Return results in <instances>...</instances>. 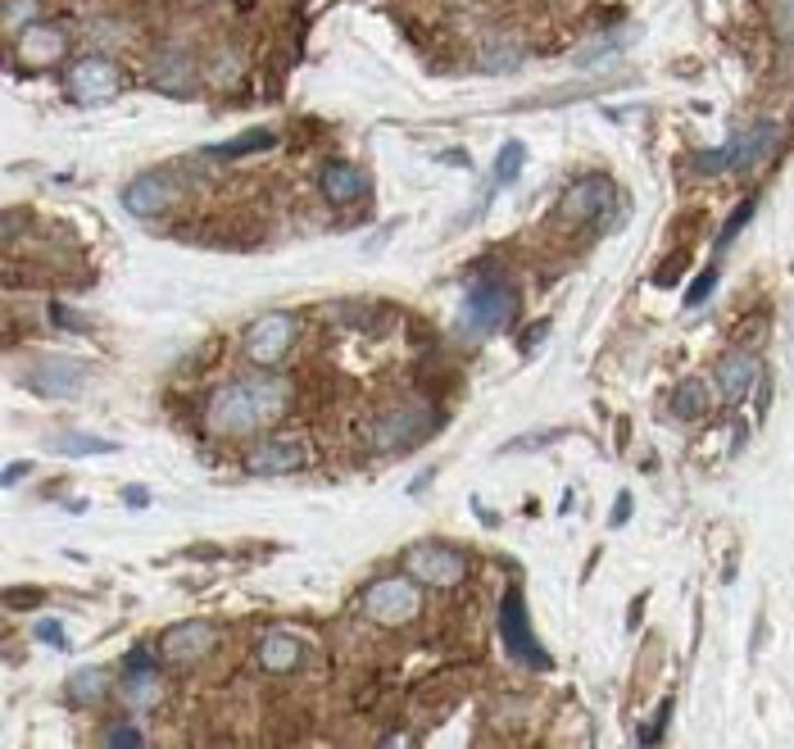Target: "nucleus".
Masks as SVG:
<instances>
[{
	"instance_id": "32",
	"label": "nucleus",
	"mask_w": 794,
	"mask_h": 749,
	"mask_svg": "<svg viewBox=\"0 0 794 749\" xmlns=\"http://www.w3.org/2000/svg\"><path fill=\"white\" fill-rule=\"evenodd\" d=\"M33 636H37L42 645H55V649H69V636H65V627H59L55 618H42V622L33 627Z\"/></svg>"
},
{
	"instance_id": "27",
	"label": "nucleus",
	"mask_w": 794,
	"mask_h": 749,
	"mask_svg": "<svg viewBox=\"0 0 794 749\" xmlns=\"http://www.w3.org/2000/svg\"><path fill=\"white\" fill-rule=\"evenodd\" d=\"M768 23L781 46L794 42V0H768Z\"/></svg>"
},
{
	"instance_id": "29",
	"label": "nucleus",
	"mask_w": 794,
	"mask_h": 749,
	"mask_svg": "<svg viewBox=\"0 0 794 749\" xmlns=\"http://www.w3.org/2000/svg\"><path fill=\"white\" fill-rule=\"evenodd\" d=\"M713 286H717V264H709L704 273H699V278L686 286V309H699V305H704V300L713 295Z\"/></svg>"
},
{
	"instance_id": "9",
	"label": "nucleus",
	"mask_w": 794,
	"mask_h": 749,
	"mask_svg": "<svg viewBox=\"0 0 794 749\" xmlns=\"http://www.w3.org/2000/svg\"><path fill=\"white\" fill-rule=\"evenodd\" d=\"M219 649V632H213L209 622L191 618V622H177L160 636V658L168 668H196L205 658Z\"/></svg>"
},
{
	"instance_id": "30",
	"label": "nucleus",
	"mask_w": 794,
	"mask_h": 749,
	"mask_svg": "<svg viewBox=\"0 0 794 749\" xmlns=\"http://www.w3.org/2000/svg\"><path fill=\"white\" fill-rule=\"evenodd\" d=\"M105 745H109V749H141V745H145V736H141V727L114 723V727H105Z\"/></svg>"
},
{
	"instance_id": "12",
	"label": "nucleus",
	"mask_w": 794,
	"mask_h": 749,
	"mask_svg": "<svg viewBox=\"0 0 794 749\" xmlns=\"http://www.w3.org/2000/svg\"><path fill=\"white\" fill-rule=\"evenodd\" d=\"M23 386L42 400H73L86 386V364H78V359H42V364L23 373Z\"/></svg>"
},
{
	"instance_id": "20",
	"label": "nucleus",
	"mask_w": 794,
	"mask_h": 749,
	"mask_svg": "<svg viewBox=\"0 0 794 749\" xmlns=\"http://www.w3.org/2000/svg\"><path fill=\"white\" fill-rule=\"evenodd\" d=\"M672 413H677L681 423H699V418L709 413V386L699 377H686L677 391H672Z\"/></svg>"
},
{
	"instance_id": "36",
	"label": "nucleus",
	"mask_w": 794,
	"mask_h": 749,
	"mask_svg": "<svg viewBox=\"0 0 794 749\" xmlns=\"http://www.w3.org/2000/svg\"><path fill=\"white\" fill-rule=\"evenodd\" d=\"M549 341V323H532V332L523 337V354H532L536 346H545Z\"/></svg>"
},
{
	"instance_id": "39",
	"label": "nucleus",
	"mask_w": 794,
	"mask_h": 749,
	"mask_svg": "<svg viewBox=\"0 0 794 749\" xmlns=\"http://www.w3.org/2000/svg\"><path fill=\"white\" fill-rule=\"evenodd\" d=\"M27 472H37V468H33V464H27V459L10 464V468H5V487H19V482H23V477H27Z\"/></svg>"
},
{
	"instance_id": "35",
	"label": "nucleus",
	"mask_w": 794,
	"mask_h": 749,
	"mask_svg": "<svg viewBox=\"0 0 794 749\" xmlns=\"http://www.w3.org/2000/svg\"><path fill=\"white\" fill-rule=\"evenodd\" d=\"M50 318L65 327V332H82V318H78L73 309H65V305H50Z\"/></svg>"
},
{
	"instance_id": "25",
	"label": "nucleus",
	"mask_w": 794,
	"mask_h": 749,
	"mask_svg": "<svg viewBox=\"0 0 794 749\" xmlns=\"http://www.w3.org/2000/svg\"><path fill=\"white\" fill-rule=\"evenodd\" d=\"M754 209H758V196H749V200H740L736 209H731V219H726V227L717 232V242H713V250H717V255H722V250H726V246H731V242H736V236L745 232V223L754 219Z\"/></svg>"
},
{
	"instance_id": "7",
	"label": "nucleus",
	"mask_w": 794,
	"mask_h": 749,
	"mask_svg": "<svg viewBox=\"0 0 794 749\" xmlns=\"http://www.w3.org/2000/svg\"><path fill=\"white\" fill-rule=\"evenodd\" d=\"M65 92L73 105H105L124 92V69L105 55H82L65 69Z\"/></svg>"
},
{
	"instance_id": "38",
	"label": "nucleus",
	"mask_w": 794,
	"mask_h": 749,
	"mask_svg": "<svg viewBox=\"0 0 794 749\" xmlns=\"http://www.w3.org/2000/svg\"><path fill=\"white\" fill-rule=\"evenodd\" d=\"M124 504L128 508H150V491L145 487H124Z\"/></svg>"
},
{
	"instance_id": "22",
	"label": "nucleus",
	"mask_w": 794,
	"mask_h": 749,
	"mask_svg": "<svg viewBox=\"0 0 794 749\" xmlns=\"http://www.w3.org/2000/svg\"><path fill=\"white\" fill-rule=\"evenodd\" d=\"M65 695H69V704H96V700H105L109 695V672L105 668H78L69 677V686H65Z\"/></svg>"
},
{
	"instance_id": "31",
	"label": "nucleus",
	"mask_w": 794,
	"mask_h": 749,
	"mask_svg": "<svg viewBox=\"0 0 794 749\" xmlns=\"http://www.w3.org/2000/svg\"><path fill=\"white\" fill-rule=\"evenodd\" d=\"M672 709H677V704H672V695H667V700L654 709V723H645V732H640V745H658V740H663V727H667Z\"/></svg>"
},
{
	"instance_id": "8",
	"label": "nucleus",
	"mask_w": 794,
	"mask_h": 749,
	"mask_svg": "<svg viewBox=\"0 0 794 749\" xmlns=\"http://www.w3.org/2000/svg\"><path fill=\"white\" fill-rule=\"evenodd\" d=\"M295 341H300V318L295 314H259L246 327V354L259 368H278Z\"/></svg>"
},
{
	"instance_id": "23",
	"label": "nucleus",
	"mask_w": 794,
	"mask_h": 749,
	"mask_svg": "<svg viewBox=\"0 0 794 749\" xmlns=\"http://www.w3.org/2000/svg\"><path fill=\"white\" fill-rule=\"evenodd\" d=\"M272 141H278L272 128H255V132H241L223 145H209V160H241V155H255V150H268Z\"/></svg>"
},
{
	"instance_id": "33",
	"label": "nucleus",
	"mask_w": 794,
	"mask_h": 749,
	"mask_svg": "<svg viewBox=\"0 0 794 749\" xmlns=\"http://www.w3.org/2000/svg\"><path fill=\"white\" fill-rule=\"evenodd\" d=\"M42 599H46L42 590H19V586H10L5 590V609H37Z\"/></svg>"
},
{
	"instance_id": "13",
	"label": "nucleus",
	"mask_w": 794,
	"mask_h": 749,
	"mask_svg": "<svg viewBox=\"0 0 794 749\" xmlns=\"http://www.w3.org/2000/svg\"><path fill=\"white\" fill-rule=\"evenodd\" d=\"M304 445L295 436H259L250 449H246V472L255 477H287V472H300L304 468Z\"/></svg>"
},
{
	"instance_id": "26",
	"label": "nucleus",
	"mask_w": 794,
	"mask_h": 749,
	"mask_svg": "<svg viewBox=\"0 0 794 749\" xmlns=\"http://www.w3.org/2000/svg\"><path fill=\"white\" fill-rule=\"evenodd\" d=\"M686 168H690V173H726V168H736V150H731V141H726L722 150H704V155H690Z\"/></svg>"
},
{
	"instance_id": "4",
	"label": "nucleus",
	"mask_w": 794,
	"mask_h": 749,
	"mask_svg": "<svg viewBox=\"0 0 794 749\" xmlns=\"http://www.w3.org/2000/svg\"><path fill=\"white\" fill-rule=\"evenodd\" d=\"M10 65L14 69H27V73H46V69H59L69 59V27L55 23V19H37L27 23L19 37H10Z\"/></svg>"
},
{
	"instance_id": "5",
	"label": "nucleus",
	"mask_w": 794,
	"mask_h": 749,
	"mask_svg": "<svg viewBox=\"0 0 794 749\" xmlns=\"http://www.w3.org/2000/svg\"><path fill=\"white\" fill-rule=\"evenodd\" d=\"M441 423H445V413H436V409H427V405H400V409H390L386 418H377L369 436H373L377 455H405V449L422 445Z\"/></svg>"
},
{
	"instance_id": "14",
	"label": "nucleus",
	"mask_w": 794,
	"mask_h": 749,
	"mask_svg": "<svg viewBox=\"0 0 794 749\" xmlns=\"http://www.w3.org/2000/svg\"><path fill=\"white\" fill-rule=\"evenodd\" d=\"M177 200V183L168 173H141L124 187V209L132 219H160Z\"/></svg>"
},
{
	"instance_id": "11",
	"label": "nucleus",
	"mask_w": 794,
	"mask_h": 749,
	"mask_svg": "<svg viewBox=\"0 0 794 749\" xmlns=\"http://www.w3.org/2000/svg\"><path fill=\"white\" fill-rule=\"evenodd\" d=\"M614 214V183L608 177H582V183H572L554 209L559 223H591V219H608Z\"/></svg>"
},
{
	"instance_id": "40",
	"label": "nucleus",
	"mask_w": 794,
	"mask_h": 749,
	"mask_svg": "<svg viewBox=\"0 0 794 749\" xmlns=\"http://www.w3.org/2000/svg\"><path fill=\"white\" fill-rule=\"evenodd\" d=\"M790 346H794V327H790Z\"/></svg>"
},
{
	"instance_id": "34",
	"label": "nucleus",
	"mask_w": 794,
	"mask_h": 749,
	"mask_svg": "<svg viewBox=\"0 0 794 749\" xmlns=\"http://www.w3.org/2000/svg\"><path fill=\"white\" fill-rule=\"evenodd\" d=\"M631 504H635L631 491H622V495H618V508L608 514V527H627V523H631Z\"/></svg>"
},
{
	"instance_id": "10",
	"label": "nucleus",
	"mask_w": 794,
	"mask_h": 749,
	"mask_svg": "<svg viewBox=\"0 0 794 749\" xmlns=\"http://www.w3.org/2000/svg\"><path fill=\"white\" fill-rule=\"evenodd\" d=\"M405 567H409V577H418V582H427V586H441V590H454V586H464V577H468V559L459 554V550H449V546H413L409 550V559H405Z\"/></svg>"
},
{
	"instance_id": "15",
	"label": "nucleus",
	"mask_w": 794,
	"mask_h": 749,
	"mask_svg": "<svg viewBox=\"0 0 794 749\" xmlns=\"http://www.w3.org/2000/svg\"><path fill=\"white\" fill-rule=\"evenodd\" d=\"M318 187H323L327 204L346 209V204H354L359 196H369V177H363V168L350 164V160H327L323 173H318Z\"/></svg>"
},
{
	"instance_id": "2",
	"label": "nucleus",
	"mask_w": 794,
	"mask_h": 749,
	"mask_svg": "<svg viewBox=\"0 0 794 749\" xmlns=\"http://www.w3.org/2000/svg\"><path fill=\"white\" fill-rule=\"evenodd\" d=\"M523 314V295H517L513 282L504 278H491V282H477L464 300V314H459V337L468 341H481V337H495V332H509Z\"/></svg>"
},
{
	"instance_id": "16",
	"label": "nucleus",
	"mask_w": 794,
	"mask_h": 749,
	"mask_svg": "<svg viewBox=\"0 0 794 749\" xmlns=\"http://www.w3.org/2000/svg\"><path fill=\"white\" fill-rule=\"evenodd\" d=\"M713 382H717V396L722 400H745L749 396V386L758 382V359L749 354V350H731V354H722L717 359V368H713Z\"/></svg>"
},
{
	"instance_id": "37",
	"label": "nucleus",
	"mask_w": 794,
	"mask_h": 749,
	"mask_svg": "<svg viewBox=\"0 0 794 749\" xmlns=\"http://www.w3.org/2000/svg\"><path fill=\"white\" fill-rule=\"evenodd\" d=\"M141 668H155V664H150V649L137 645V649H128V658H124V672H141Z\"/></svg>"
},
{
	"instance_id": "28",
	"label": "nucleus",
	"mask_w": 794,
	"mask_h": 749,
	"mask_svg": "<svg viewBox=\"0 0 794 749\" xmlns=\"http://www.w3.org/2000/svg\"><path fill=\"white\" fill-rule=\"evenodd\" d=\"M37 19H42V5H37V0H10V5H5V33L19 37L23 27L37 23Z\"/></svg>"
},
{
	"instance_id": "18",
	"label": "nucleus",
	"mask_w": 794,
	"mask_h": 749,
	"mask_svg": "<svg viewBox=\"0 0 794 749\" xmlns=\"http://www.w3.org/2000/svg\"><path fill=\"white\" fill-rule=\"evenodd\" d=\"M777 141H781V128L768 124V118H762V124H754L749 132H740L736 141H731V150H736V168H740V173L758 168V164L777 150Z\"/></svg>"
},
{
	"instance_id": "24",
	"label": "nucleus",
	"mask_w": 794,
	"mask_h": 749,
	"mask_svg": "<svg viewBox=\"0 0 794 749\" xmlns=\"http://www.w3.org/2000/svg\"><path fill=\"white\" fill-rule=\"evenodd\" d=\"M523 164H527V145H523V141H504L500 160H495V187L517 183V173H523Z\"/></svg>"
},
{
	"instance_id": "17",
	"label": "nucleus",
	"mask_w": 794,
	"mask_h": 749,
	"mask_svg": "<svg viewBox=\"0 0 794 749\" xmlns=\"http://www.w3.org/2000/svg\"><path fill=\"white\" fill-rule=\"evenodd\" d=\"M259 668L272 672V677H287V672H300L304 668V641L291 636V632H268L255 649Z\"/></svg>"
},
{
	"instance_id": "19",
	"label": "nucleus",
	"mask_w": 794,
	"mask_h": 749,
	"mask_svg": "<svg viewBox=\"0 0 794 749\" xmlns=\"http://www.w3.org/2000/svg\"><path fill=\"white\" fill-rule=\"evenodd\" d=\"M164 695V681L155 668H141V672H124V691H118V700H124L128 709H155Z\"/></svg>"
},
{
	"instance_id": "6",
	"label": "nucleus",
	"mask_w": 794,
	"mask_h": 749,
	"mask_svg": "<svg viewBox=\"0 0 794 749\" xmlns=\"http://www.w3.org/2000/svg\"><path fill=\"white\" fill-rule=\"evenodd\" d=\"M363 613H369L377 627H409L422 613V586L409 573L395 577H377L369 590H363Z\"/></svg>"
},
{
	"instance_id": "1",
	"label": "nucleus",
	"mask_w": 794,
	"mask_h": 749,
	"mask_svg": "<svg viewBox=\"0 0 794 749\" xmlns=\"http://www.w3.org/2000/svg\"><path fill=\"white\" fill-rule=\"evenodd\" d=\"M287 409H291V382L278 377L272 368H259L250 377L223 382L205 400V423L213 436L241 441V436H259L264 428H272Z\"/></svg>"
},
{
	"instance_id": "21",
	"label": "nucleus",
	"mask_w": 794,
	"mask_h": 749,
	"mask_svg": "<svg viewBox=\"0 0 794 749\" xmlns=\"http://www.w3.org/2000/svg\"><path fill=\"white\" fill-rule=\"evenodd\" d=\"M50 449L65 459H86V455H114L118 445L105 436H86V432H59V436H50Z\"/></svg>"
},
{
	"instance_id": "3",
	"label": "nucleus",
	"mask_w": 794,
	"mask_h": 749,
	"mask_svg": "<svg viewBox=\"0 0 794 749\" xmlns=\"http://www.w3.org/2000/svg\"><path fill=\"white\" fill-rule=\"evenodd\" d=\"M500 641H504V654L513 658V664H523L532 672H549L554 668V658H549V649L536 641L532 632V618H527V599L523 590H504L500 599Z\"/></svg>"
}]
</instances>
